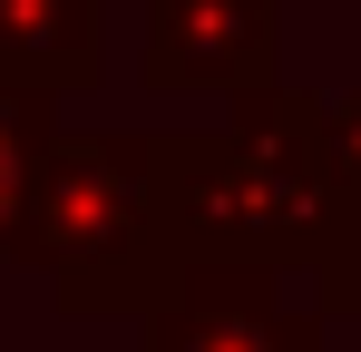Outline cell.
Returning a JSON list of instances; mask_svg holds the SVG:
<instances>
[{"label":"cell","mask_w":361,"mask_h":352,"mask_svg":"<svg viewBox=\"0 0 361 352\" xmlns=\"http://www.w3.org/2000/svg\"><path fill=\"white\" fill-rule=\"evenodd\" d=\"M39 78H0V235H10V216H20V196H30V167H39Z\"/></svg>","instance_id":"4"},{"label":"cell","mask_w":361,"mask_h":352,"mask_svg":"<svg viewBox=\"0 0 361 352\" xmlns=\"http://www.w3.org/2000/svg\"><path fill=\"white\" fill-rule=\"evenodd\" d=\"M312 264H322V303H332V313H352V323H361V206L342 216V225H332V245H322Z\"/></svg>","instance_id":"5"},{"label":"cell","mask_w":361,"mask_h":352,"mask_svg":"<svg viewBox=\"0 0 361 352\" xmlns=\"http://www.w3.org/2000/svg\"><path fill=\"white\" fill-rule=\"evenodd\" d=\"M147 352H322V313L274 284V264L195 254L166 293Z\"/></svg>","instance_id":"2"},{"label":"cell","mask_w":361,"mask_h":352,"mask_svg":"<svg viewBox=\"0 0 361 352\" xmlns=\"http://www.w3.org/2000/svg\"><path fill=\"white\" fill-rule=\"evenodd\" d=\"M157 196L185 254H244V264H312L352 216V176L332 157L322 108L283 88H244L235 127L157 147Z\"/></svg>","instance_id":"1"},{"label":"cell","mask_w":361,"mask_h":352,"mask_svg":"<svg viewBox=\"0 0 361 352\" xmlns=\"http://www.w3.org/2000/svg\"><path fill=\"white\" fill-rule=\"evenodd\" d=\"M147 78L157 88H264L274 78V0H147Z\"/></svg>","instance_id":"3"}]
</instances>
